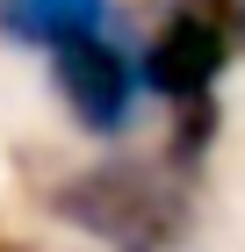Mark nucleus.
<instances>
[{
  "mask_svg": "<svg viewBox=\"0 0 245 252\" xmlns=\"http://www.w3.org/2000/svg\"><path fill=\"white\" fill-rule=\"evenodd\" d=\"M51 216L72 223L79 238H94L108 252H173L195 223L188 188L159 166H137V158H108V166H79L65 173L51 194Z\"/></svg>",
  "mask_w": 245,
  "mask_h": 252,
  "instance_id": "1",
  "label": "nucleus"
},
{
  "mask_svg": "<svg viewBox=\"0 0 245 252\" xmlns=\"http://www.w3.org/2000/svg\"><path fill=\"white\" fill-rule=\"evenodd\" d=\"M43 58H51V87L65 101V116L87 137H123L130 130L144 72H137V58L123 43H108L94 29V36H72V43H58V51H43Z\"/></svg>",
  "mask_w": 245,
  "mask_h": 252,
  "instance_id": "2",
  "label": "nucleus"
},
{
  "mask_svg": "<svg viewBox=\"0 0 245 252\" xmlns=\"http://www.w3.org/2000/svg\"><path fill=\"white\" fill-rule=\"evenodd\" d=\"M224 65H231V22L209 15V7H180V15L159 22V36L144 51V87L173 108H188V101L216 94Z\"/></svg>",
  "mask_w": 245,
  "mask_h": 252,
  "instance_id": "3",
  "label": "nucleus"
},
{
  "mask_svg": "<svg viewBox=\"0 0 245 252\" xmlns=\"http://www.w3.org/2000/svg\"><path fill=\"white\" fill-rule=\"evenodd\" d=\"M115 0H0V43L15 51H58L72 36L108 29Z\"/></svg>",
  "mask_w": 245,
  "mask_h": 252,
  "instance_id": "4",
  "label": "nucleus"
},
{
  "mask_svg": "<svg viewBox=\"0 0 245 252\" xmlns=\"http://www.w3.org/2000/svg\"><path fill=\"white\" fill-rule=\"evenodd\" d=\"M231 43H238V51H245V0H238V7H231Z\"/></svg>",
  "mask_w": 245,
  "mask_h": 252,
  "instance_id": "5",
  "label": "nucleus"
}]
</instances>
